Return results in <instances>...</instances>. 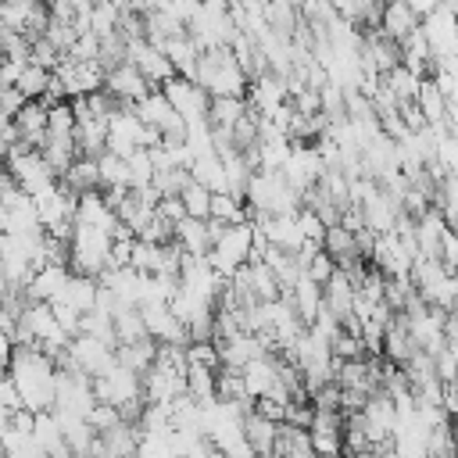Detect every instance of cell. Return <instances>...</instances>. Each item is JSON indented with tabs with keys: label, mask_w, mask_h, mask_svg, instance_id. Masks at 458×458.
<instances>
[{
	"label": "cell",
	"mask_w": 458,
	"mask_h": 458,
	"mask_svg": "<svg viewBox=\"0 0 458 458\" xmlns=\"http://www.w3.org/2000/svg\"><path fill=\"white\" fill-rule=\"evenodd\" d=\"M411 354H415V344H411V336H408V329H404V318L394 315L390 326H386V333H383V358H386V365L404 369V361H408Z\"/></svg>",
	"instance_id": "obj_23"
},
{
	"label": "cell",
	"mask_w": 458,
	"mask_h": 458,
	"mask_svg": "<svg viewBox=\"0 0 458 458\" xmlns=\"http://www.w3.org/2000/svg\"><path fill=\"white\" fill-rule=\"evenodd\" d=\"M247 111H250V107H247L243 97H211V104H208V125L233 132V125H236Z\"/></svg>",
	"instance_id": "obj_29"
},
{
	"label": "cell",
	"mask_w": 458,
	"mask_h": 458,
	"mask_svg": "<svg viewBox=\"0 0 458 458\" xmlns=\"http://www.w3.org/2000/svg\"><path fill=\"white\" fill-rule=\"evenodd\" d=\"M286 301H290L293 315L301 318V326L308 329V326L315 322V315L322 311V286H318V283H311L308 276H301V279H297V286L286 293Z\"/></svg>",
	"instance_id": "obj_21"
},
{
	"label": "cell",
	"mask_w": 458,
	"mask_h": 458,
	"mask_svg": "<svg viewBox=\"0 0 458 458\" xmlns=\"http://www.w3.org/2000/svg\"><path fill=\"white\" fill-rule=\"evenodd\" d=\"M211 458H222V454H218V451H215V454H211Z\"/></svg>",
	"instance_id": "obj_42"
},
{
	"label": "cell",
	"mask_w": 458,
	"mask_h": 458,
	"mask_svg": "<svg viewBox=\"0 0 458 458\" xmlns=\"http://www.w3.org/2000/svg\"><path fill=\"white\" fill-rule=\"evenodd\" d=\"M161 54L172 61V68H175V75H179V79H190V82H193L200 50L193 47V39H190L186 32H182V36H175V39H168V43L161 47Z\"/></svg>",
	"instance_id": "obj_26"
},
{
	"label": "cell",
	"mask_w": 458,
	"mask_h": 458,
	"mask_svg": "<svg viewBox=\"0 0 458 458\" xmlns=\"http://www.w3.org/2000/svg\"><path fill=\"white\" fill-rule=\"evenodd\" d=\"M161 97L172 104V111H175L186 125H193V122H208V104H211V97H208L197 82L172 75V79L161 86Z\"/></svg>",
	"instance_id": "obj_10"
},
{
	"label": "cell",
	"mask_w": 458,
	"mask_h": 458,
	"mask_svg": "<svg viewBox=\"0 0 458 458\" xmlns=\"http://www.w3.org/2000/svg\"><path fill=\"white\" fill-rule=\"evenodd\" d=\"M4 168L11 172V179L18 182V190L29 193V197H36V193H43L47 186L57 182V175L50 172V165L43 161V154L39 150H29L21 143L4 154Z\"/></svg>",
	"instance_id": "obj_6"
},
{
	"label": "cell",
	"mask_w": 458,
	"mask_h": 458,
	"mask_svg": "<svg viewBox=\"0 0 458 458\" xmlns=\"http://www.w3.org/2000/svg\"><path fill=\"white\" fill-rule=\"evenodd\" d=\"M190 179H193L197 186H204L208 193H225V165H222V157H218V154H200V157H193Z\"/></svg>",
	"instance_id": "obj_28"
},
{
	"label": "cell",
	"mask_w": 458,
	"mask_h": 458,
	"mask_svg": "<svg viewBox=\"0 0 458 458\" xmlns=\"http://www.w3.org/2000/svg\"><path fill=\"white\" fill-rule=\"evenodd\" d=\"M72 197H82V193H93L97 190V157H75L72 168L57 179Z\"/></svg>",
	"instance_id": "obj_30"
},
{
	"label": "cell",
	"mask_w": 458,
	"mask_h": 458,
	"mask_svg": "<svg viewBox=\"0 0 458 458\" xmlns=\"http://www.w3.org/2000/svg\"><path fill=\"white\" fill-rule=\"evenodd\" d=\"M293 218H297V229H301L304 243H308V247H322V236H326V225H322V218H318L311 208H301Z\"/></svg>",
	"instance_id": "obj_37"
},
{
	"label": "cell",
	"mask_w": 458,
	"mask_h": 458,
	"mask_svg": "<svg viewBox=\"0 0 458 458\" xmlns=\"http://www.w3.org/2000/svg\"><path fill=\"white\" fill-rule=\"evenodd\" d=\"M104 93H107L111 100H118L122 107H132V104H140V100L150 93V86H147V79H143L129 61H122L118 68L107 72V79H104Z\"/></svg>",
	"instance_id": "obj_14"
},
{
	"label": "cell",
	"mask_w": 458,
	"mask_h": 458,
	"mask_svg": "<svg viewBox=\"0 0 458 458\" xmlns=\"http://www.w3.org/2000/svg\"><path fill=\"white\" fill-rule=\"evenodd\" d=\"M68 276H72L68 265H43V268H36L32 279L25 283V301H32V304H54L61 297Z\"/></svg>",
	"instance_id": "obj_16"
},
{
	"label": "cell",
	"mask_w": 458,
	"mask_h": 458,
	"mask_svg": "<svg viewBox=\"0 0 458 458\" xmlns=\"http://www.w3.org/2000/svg\"><path fill=\"white\" fill-rule=\"evenodd\" d=\"M193 82L208 93V97H243L250 79L247 72L236 64L229 47H215V50H200L197 57V75Z\"/></svg>",
	"instance_id": "obj_2"
},
{
	"label": "cell",
	"mask_w": 458,
	"mask_h": 458,
	"mask_svg": "<svg viewBox=\"0 0 458 458\" xmlns=\"http://www.w3.org/2000/svg\"><path fill=\"white\" fill-rule=\"evenodd\" d=\"M419 29H422L426 47H429V57H433L437 64L458 57V18H454L444 4H437V11H433L426 21H419Z\"/></svg>",
	"instance_id": "obj_9"
},
{
	"label": "cell",
	"mask_w": 458,
	"mask_h": 458,
	"mask_svg": "<svg viewBox=\"0 0 458 458\" xmlns=\"http://www.w3.org/2000/svg\"><path fill=\"white\" fill-rule=\"evenodd\" d=\"M243 204L250 208V215H297L301 211V197L283 182L279 172H250Z\"/></svg>",
	"instance_id": "obj_3"
},
{
	"label": "cell",
	"mask_w": 458,
	"mask_h": 458,
	"mask_svg": "<svg viewBox=\"0 0 458 458\" xmlns=\"http://www.w3.org/2000/svg\"><path fill=\"white\" fill-rule=\"evenodd\" d=\"M93 397L100 404H114L118 411L132 408V404H143V376H136V372H129L114 361L104 376L93 379Z\"/></svg>",
	"instance_id": "obj_7"
},
{
	"label": "cell",
	"mask_w": 458,
	"mask_h": 458,
	"mask_svg": "<svg viewBox=\"0 0 458 458\" xmlns=\"http://www.w3.org/2000/svg\"><path fill=\"white\" fill-rule=\"evenodd\" d=\"M276 422H268V419H261L254 408L243 415V440L250 444V451L258 454V458H272V451H276Z\"/></svg>",
	"instance_id": "obj_24"
},
{
	"label": "cell",
	"mask_w": 458,
	"mask_h": 458,
	"mask_svg": "<svg viewBox=\"0 0 458 458\" xmlns=\"http://www.w3.org/2000/svg\"><path fill=\"white\" fill-rule=\"evenodd\" d=\"M419 82H422V79H415L404 64H397L394 72H386V75H383V86L394 93V100H397V104H411V100H415V93H419Z\"/></svg>",
	"instance_id": "obj_33"
},
{
	"label": "cell",
	"mask_w": 458,
	"mask_h": 458,
	"mask_svg": "<svg viewBox=\"0 0 458 458\" xmlns=\"http://www.w3.org/2000/svg\"><path fill=\"white\" fill-rule=\"evenodd\" d=\"M86 426L100 437V433H107V429H114V426H122V415H118V408L114 404H93L89 408V415H86Z\"/></svg>",
	"instance_id": "obj_38"
},
{
	"label": "cell",
	"mask_w": 458,
	"mask_h": 458,
	"mask_svg": "<svg viewBox=\"0 0 458 458\" xmlns=\"http://www.w3.org/2000/svg\"><path fill=\"white\" fill-rule=\"evenodd\" d=\"M451 437H454V451H458V419H451Z\"/></svg>",
	"instance_id": "obj_41"
},
{
	"label": "cell",
	"mask_w": 458,
	"mask_h": 458,
	"mask_svg": "<svg viewBox=\"0 0 458 458\" xmlns=\"http://www.w3.org/2000/svg\"><path fill=\"white\" fill-rule=\"evenodd\" d=\"M415 107L422 111L426 125H444V118H447V97L437 89V82H433V79H422V82H419Z\"/></svg>",
	"instance_id": "obj_31"
},
{
	"label": "cell",
	"mask_w": 458,
	"mask_h": 458,
	"mask_svg": "<svg viewBox=\"0 0 458 458\" xmlns=\"http://www.w3.org/2000/svg\"><path fill=\"white\" fill-rule=\"evenodd\" d=\"M179 204H182V211H186V218H197V222H208V215H211V193L204 190V186H197L193 179L186 182V190L179 193Z\"/></svg>",
	"instance_id": "obj_34"
},
{
	"label": "cell",
	"mask_w": 458,
	"mask_h": 458,
	"mask_svg": "<svg viewBox=\"0 0 458 458\" xmlns=\"http://www.w3.org/2000/svg\"><path fill=\"white\" fill-rule=\"evenodd\" d=\"M419 29V18L411 14L408 0H394V4H383V14H379V32L390 39V43H401L404 36H411Z\"/></svg>",
	"instance_id": "obj_20"
},
{
	"label": "cell",
	"mask_w": 458,
	"mask_h": 458,
	"mask_svg": "<svg viewBox=\"0 0 458 458\" xmlns=\"http://www.w3.org/2000/svg\"><path fill=\"white\" fill-rule=\"evenodd\" d=\"M240 379H243L250 401L268 397V390L279 383V354H261V358H254L250 365L240 369Z\"/></svg>",
	"instance_id": "obj_18"
},
{
	"label": "cell",
	"mask_w": 458,
	"mask_h": 458,
	"mask_svg": "<svg viewBox=\"0 0 458 458\" xmlns=\"http://www.w3.org/2000/svg\"><path fill=\"white\" fill-rule=\"evenodd\" d=\"M283 182L297 193V197H304L308 190H315L318 186V179L326 175V168H322V157H318V150L315 147H304V143H290V157H286V165H283Z\"/></svg>",
	"instance_id": "obj_8"
},
{
	"label": "cell",
	"mask_w": 458,
	"mask_h": 458,
	"mask_svg": "<svg viewBox=\"0 0 458 458\" xmlns=\"http://www.w3.org/2000/svg\"><path fill=\"white\" fill-rule=\"evenodd\" d=\"M125 61L147 79V86L150 89H161L172 75H175V68H172V61L157 50V47H150L147 39H136V43H125Z\"/></svg>",
	"instance_id": "obj_11"
},
{
	"label": "cell",
	"mask_w": 458,
	"mask_h": 458,
	"mask_svg": "<svg viewBox=\"0 0 458 458\" xmlns=\"http://www.w3.org/2000/svg\"><path fill=\"white\" fill-rule=\"evenodd\" d=\"M140 147H143V122L132 114V107H118L107 118V154L129 157Z\"/></svg>",
	"instance_id": "obj_12"
},
{
	"label": "cell",
	"mask_w": 458,
	"mask_h": 458,
	"mask_svg": "<svg viewBox=\"0 0 458 458\" xmlns=\"http://www.w3.org/2000/svg\"><path fill=\"white\" fill-rule=\"evenodd\" d=\"M7 379L21 401L25 411L32 415H43L54 408V390H57V361L50 354H43L39 347H29V344H14V354H11V369H7Z\"/></svg>",
	"instance_id": "obj_1"
},
{
	"label": "cell",
	"mask_w": 458,
	"mask_h": 458,
	"mask_svg": "<svg viewBox=\"0 0 458 458\" xmlns=\"http://www.w3.org/2000/svg\"><path fill=\"white\" fill-rule=\"evenodd\" d=\"M11 354H14V340L7 333H0V376H7L11 369Z\"/></svg>",
	"instance_id": "obj_40"
},
{
	"label": "cell",
	"mask_w": 458,
	"mask_h": 458,
	"mask_svg": "<svg viewBox=\"0 0 458 458\" xmlns=\"http://www.w3.org/2000/svg\"><path fill=\"white\" fill-rule=\"evenodd\" d=\"M97 190H100V193L129 190V161L104 150V154L97 157Z\"/></svg>",
	"instance_id": "obj_27"
},
{
	"label": "cell",
	"mask_w": 458,
	"mask_h": 458,
	"mask_svg": "<svg viewBox=\"0 0 458 458\" xmlns=\"http://www.w3.org/2000/svg\"><path fill=\"white\" fill-rule=\"evenodd\" d=\"M186 365H193V369H208V372H218V369H222V361H218V347H215V340L186 344Z\"/></svg>",
	"instance_id": "obj_36"
},
{
	"label": "cell",
	"mask_w": 458,
	"mask_h": 458,
	"mask_svg": "<svg viewBox=\"0 0 458 458\" xmlns=\"http://www.w3.org/2000/svg\"><path fill=\"white\" fill-rule=\"evenodd\" d=\"M250 247H254V222H240V225H225L222 236L211 243L208 265L215 268L218 279H233L236 268H243L250 261Z\"/></svg>",
	"instance_id": "obj_5"
},
{
	"label": "cell",
	"mask_w": 458,
	"mask_h": 458,
	"mask_svg": "<svg viewBox=\"0 0 458 458\" xmlns=\"http://www.w3.org/2000/svg\"><path fill=\"white\" fill-rule=\"evenodd\" d=\"M50 75H54V72H43V68H36V64H25V72H21V79H18L14 89H18L25 100H43L47 89H50Z\"/></svg>",
	"instance_id": "obj_35"
},
{
	"label": "cell",
	"mask_w": 458,
	"mask_h": 458,
	"mask_svg": "<svg viewBox=\"0 0 458 458\" xmlns=\"http://www.w3.org/2000/svg\"><path fill=\"white\" fill-rule=\"evenodd\" d=\"M186 394V376H175L161 365H150L143 372V404H172L175 397Z\"/></svg>",
	"instance_id": "obj_15"
},
{
	"label": "cell",
	"mask_w": 458,
	"mask_h": 458,
	"mask_svg": "<svg viewBox=\"0 0 458 458\" xmlns=\"http://www.w3.org/2000/svg\"><path fill=\"white\" fill-rule=\"evenodd\" d=\"M208 222H218V225H240V222H250V208L229 193H211V215Z\"/></svg>",
	"instance_id": "obj_32"
},
{
	"label": "cell",
	"mask_w": 458,
	"mask_h": 458,
	"mask_svg": "<svg viewBox=\"0 0 458 458\" xmlns=\"http://www.w3.org/2000/svg\"><path fill=\"white\" fill-rule=\"evenodd\" d=\"M18 129V143L29 150H39L47 140V104L43 100H25V107L11 118Z\"/></svg>",
	"instance_id": "obj_17"
},
{
	"label": "cell",
	"mask_w": 458,
	"mask_h": 458,
	"mask_svg": "<svg viewBox=\"0 0 458 458\" xmlns=\"http://www.w3.org/2000/svg\"><path fill=\"white\" fill-rule=\"evenodd\" d=\"M175 247L186 254V258H208L211 254V236H208V222H197V218H182L172 233Z\"/></svg>",
	"instance_id": "obj_22"
},
{
	"label": "cell",
	"mask_w": 458,
	"mask_h": 458,
	"mask_svg": "<svg viewBox=\"0 0 458 458\" xmlns=\"http://www.w3.org/2000/svg\"><path fill=\"white\" fill-rule=\"evenodd\" d=\"M97 293H100V283H97V279H86V276H75V272H72L57 301L68 304V308H75L79 315H86V311L97 308Z\"/></svg>",
	"instance_id": "obj_25"
},
{
	"label": "cell",
	"mask_w": 458,
	"mask_h": 458,
	"mask_svg": "<svg viewBox=\"0 0 458 458\" xmlns=\"http://www.w3.org/2000/svg\"><path fill=\"white\" fill-rule=\"evenodd\" d=\"M433 372H437L440 383H451V379L458 376V365H454V358L447 354V347H444L440 354H433Z\"/></svg>",
	"instance_id": "obj_39"
},
{
	"label": "cell",
	"mask_w": 458,
	"mask_h": 458,
	"mask_svg": "<svg viewBox=\"0 0 458 458\" xmlns=\"http://www.w3.org/2000/svg\"><path fill=\"white\" fill-rule=\"evenodd\" d=\"M107 254H111V236L93 225H72L68 240V268L86 279H100L107 272Z\"/></svg>",
	"instance_id": "obj_4"
},
{
	"label": "cell",
	"mask_w": 458,
	"mask_h": 458,
	"mask_svg": "<svg viewBox=\"0 0 458 458\" xmlns=\"http://www.w3.org/2000/svg\"><path fill=\"white\" fill-rule=\"evenodd\" d=\"M322 304L333 311V318L340 322V326H347L351 322V311H354V283L347 279V272H333L329 276V283L322 286Z\"/></svg>",
	"instance_id": "obj_19"
},
{
	"label": "cell",
	"mask_w": 458,
	"mask_h": 458,
	"mask_svg": "<svg viewBox=\"0 0 458 458\" xmlns=\"http://www.w3.org/2000/svg\"><path fill=\"white\" fill-rule=\"evenodd\" d=\"M358 211H361V222H365V229L372 233V236H386V233H394V225H397V218L404 215L401 211V200H394L386 190H372L361 204H358Z\"/></svg>",
	"instance_id": "obj_13"
}]
</instances>
